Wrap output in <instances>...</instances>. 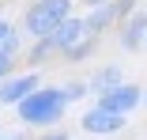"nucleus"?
I'll return each mask as SVG.
<instances>
[{
	"label": "nucleus",
	"mask_w": 147,
	"mask_h": 140,
	"mask_svg": "<svg viewBox=\"0 0 147 140\" xmlns=\"http://www.w3.org/2000/svg\"><path fill=\"white\" fill-rule=\"evenodd\" d=\"M53 53H57V49H53V42H49V38H45V42H34V46H30V53H26V65L38 72V65H45Z\"/></svg>",
	"instance_id": "f8f14e48"
},
{
	"label": "nucleus",
	"mask_w": 147,
	"mask_h": 140,
	"mask_svg": "<svg viewBox=\"0 0 147 140\" xmlns=\"http://www.w3.org/2000/svg\"><path fill=\"white\" fill-rule=\"evenodd\" d=\"M11 34H15V27H11V23H8L4 15H0V46H4V42H8Z\"/></svg>",
	"instance_id": "dca6fc26"
},
{
	"label": "nucleus",
	"mask_w": 147,
	"mask_h": 140,
	"mask_svg": "<svg viewBox=\"0 0 147 140\" xmlns=\"http://www.w3.org/2000/svg\"><path fill=\"white\" fill-rule=\"evenodd\" d=\"M15 65H19V31L0 46V83H4L8 76H15Z\"/></svg>",
	"instance_id": "9d476101"
},
{
	"label": "nucleus",
	"mask_w": 147,
	"mask_h": 140,
	"mask_svg": "<svg viewBox=\"0 0 147 140\" xmlns=\"http://www.w3.org/2000/svg\"><path fill=\"white\" fill-rule=\"evenodd\" d=\"M0 133H4V129H0Z\"/></svg>",
	"instance_id": "aec40b11"
},
{
	"label": "nucleus",
	"mask_w": 147,
	"mask_h": 140,
	"mask_svg": "<svg viewBox=\"0 0 147 140\" xmlns=\"http://www.w3.org/2000/svg\"><path fill=\"white\" fill-rule=\"evenodd\" d=\"M79 125H83V133H91V136H113V133H121L128 125V118H121V114H113V110H106V106L94 102L79 118Z\"/></svg>",
	"instance_id": "7ed1b4c3"
},
{
	"label": "nucleus",
	"mask_w": 147,
	"mask_h": 140,
	"mask_svg": "<svg viewBox=\"0 0 147 140\" xmlns=\"http://www.w3.org/2000/svg\"><path fill=\"white\" fill-rule=\"evenodd\" d=\"M140 102H143V87H140V83H132V80H125L121 87H113L109 95H102V99H98V106L113 110V114H121V118H128Z\"/></svg>",
	"instance_id": "39448f33"
},
{
	"label": "nucleus",
	"mask_w": 147,
	"mask_h": 140,
	"mask_svg": "<svg viewBox=\"0 0 147 140\" xmlns=\"http://www.w3.org/2000/svg\"><path fill=\"white\" fill-rule=\"evenodd\" d=\"M117 38H121L125 49L147 46V12H136V15H128L125 23H117Z\"/></svg>",
	"instance_id": "423d86ee"
},
{
	"label": "nucleus",
	"mask_w": 147,
	"mask_h": 140,
	"mask_svg": "<svg viewBox=\"0 0 147 140\" xmlns=\"http://www.w3.org/2000/svg\"><path fill=\"white\" fill-rule=\"evenodd\" d=\"M64 95H68V102H79L83 95H91V87H87V80H72V83H64Z\"/></svg>",
	"instance_id": "4468645a"
},
{
	"label": "nucleus",
	"mask_w": 147,
	"mask_h": 140,
	"mask_svg": "<svg viewBox=\"0 0 147 140\" xmlns=\"http://www.w3.org/2000/svg\"><path fill=\"white\" fill-rule=\"evenodd\" d=\"M38 140H72L64 129H49V133H38Z\"/></svg>",
	"instance_id": "2eb2a0df"
},
{
	"label": "nucleus",
	"mask_w": 147,
	"mask_h": 140,
	"mask_svg": "<svg viewBox=\"0 0 147 140\" xmlns=\"http://www.w3.org/2000/svg\"><path fill=\"white\" fill-rule=\"evenodd\" d=\"M83 38H87V23H83L79 15H72V19H64V23L53 31V38H49V42H53V49H57V53H68V49H72L76 42H83Z\"/></svg>",
	"instance_id": "0eeeda50"
},
{
	"label": "nucleus",
	"mask_w": 147,
	"mask_h": 140,
	"mask_svg": "<svg viewBox=\"0 0 147 140\" xmlns=\"http://www.w3.org/2000/svg\"><path fill=\"white\" fill-rule=\"evenodd\" d=\"M83 23H87V34H91V38H102L109 27H117V12H113V4H102V8L87 12Z\"/></svg>",
	"instance_id": "1a4fd4ad"
},
{
	"label": "nucleus",
	"mask_w": 147,
	"mask_h": 140,
	"mask_svg": "<svg viewBox=\"0 0 147 140\" xmlns=\"http://www.w3.org/2000/svg\"><path fill=\"white\" fill-rule=\"evenodd\" d=\"M0 140H26V133H23V129H15V133H0Z\"/></svg>",
	"instance_id": "f3484780"
},
{
	"label": "nucleus",
	"mask_w": 147,
	"mask_h": 140,
	"mask_svg": "<svg viewBox=\"0 0 147 140\" xmlns=\"http://www.w3.org/2000/svg\"><path fill=\"white\" fill-rule=\"evenodd\" d=\"M113 12H117V23H125L128 15L140 12V0H113Z\"/></svg>",
	"instance_id": "ddd939ff"
},
{
	"label": "nucleus",
	"mask_w": 147,
	"mask_h": 140,
	"mask_svg": "<svg viewBox=\"0 0 147 140\" xmlns=\"http://www.w3.org/2000/svg\"><path fill=\"white\" fill-rule=\"evenodd\" d=\"M94 49H98V38H91V34H87L83 42H76V46H72L68 53H61V57H64L68 65H79V61H87V57H91Z\"/></svg>",
	"instance_id": "9b49d317"
},
{
	"label": "nucleus",
	"mask_w": 147,
	"mask_h": 140,
	"mask_svg": "<svg viewBox=\"0 0 147 140\" xmlns=\"http://www.w3.org/2000/svg\"><path fill=\"white\" fill-rule=\"evenodd\" d=\"M121 83H125L121 65H106V68H98L91 80H87V87H91V95H94V99H102V95H109L113 87H121Z\"/></svg>",
	"instance_id": "6e6552de"
},
{
	"label": "nucleus",
	"mask_w": 147,
	"mask_h": 140,
	"mask_svg": "<svg viewBox=\"0 0 147 140\" xmlns=\"http://www.w3.org/2000/svg\"><path fill=\"white\" fill-rule=\"evenodd\" d=\"M143 106H147V87H143Z\"/></svg>",
	"instance_id": "6ab92c4d"
},
{
	"label": "nucleus",
	"mask_w": 147,
	"mask_h": 140,
	"mask_svg": "<svg viewBox=\"0 0 147 140\" xmlns=\"http://www.w3.org/2000/svg\"><path fill=\"white\" fill-rule=\"evenodd\" d=\"M102 4H113V0H87V8H102Z\"/></svg>",
	"instance_id": "a211bd4d"
},
{
	"label": "nucleus",
	"mask_w": 147,
	"mask_h": 140,
	"mask_svg": "<svg viewBox=\"0 0 147 140\" xmlns=\"http://www.w3.org/2000/svg\"><path fill=\"white\" fill-rule=\"evenodd\" d=\"M42 87V76L38 72H19V76H8L4 83H0V102L4 106H19L26 102L34 91Z\"/></svg>",
	"instance_id": "20e7f679"
},
{
	"label": "nucleus",
	"mask_w": 147,
	"mask_h": 140,
	"mask_svg": "<svg viewBox=\"0 0 147 140\" xmlns=\"http://www.w3.org/2000/svg\"><path fill=\"white\" fill-rule=\"evenodd\" d=\"M68 106H72V102H68L64 87H38L26 102L15 106V114H19V121H23L26 129L49 133V129L61 125V118L68 114Z\"/></svg>",
	"instance_id": "f257e3e1"
},
{
	"label": "nucleus",
	"mask_w": 147,
	"mask_h": 140,
	"mask_svg": "<svg viewBox=\"0 0 147 140\" xmlns=\"http://www.w3.org/2000/svg\"><path fill=\"white\" fill-rule=\"evenodd\" d=\"M64 19H72V0H34L23 15V31L34 42H45Z\"/></svg>",
	"instance_id": "f03ea898"
}]
</instances>
